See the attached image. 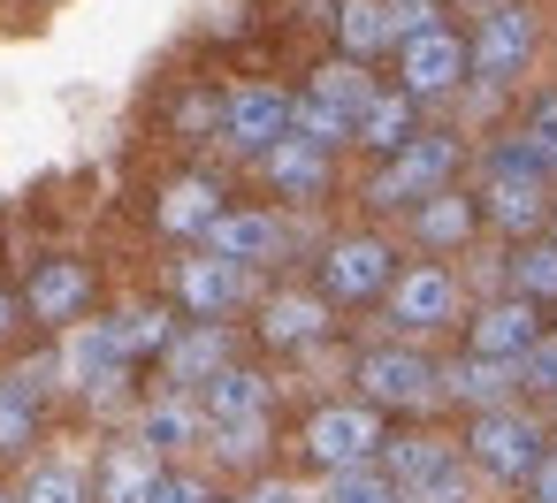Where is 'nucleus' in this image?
Returning a JSON list of instances; mask_svg holds the SVG:
<instances>
[{"label":"nucleus","instance_id":"79ce46f5","mask_svg":"<svg viewBox=\"0 0 557 503\" xmlns=\"http://www.w3.org/2000/svg\"><path fill=\"white\" fill-rule=\"evenodd\" d=\"M237 503H290V488H283V480H260V488H252V495H237Z\"/></svg>","mask_w":557,"mask_h":503},{"label":"nucleus","instance_id":"a18cd8bd","mask_svg":"<svg viewBox=\"0 0 557 503\" xmlns=\"http://www.w3.org/2000/svg\"><path fill=\"white\" fill-rule=\"evenodd\" d=\"M481 9H496V0H481Z\"/></svg>","mask_w":557,"mask_h":503},{"label":"nucleus","instance_id":"393cba45","mask_svg":"<svg viewBox=\"0 0 557 503\" xmlns=\"http://www.w3.org/2000/svg\"><path fill=\"white\" fill-rule=\"evenodd\" d=\"M268 374H252V366H222L207 389H199V412H207V427H252V419H268Z\"/></svg>","mask_w":557,"mask_h":503},{"label":"nucleus","instance_id":"412c9836","mask_svg":"<svg viewBox=\"0 0 557 503\" xmlns=\"http://www.w3.org/2000/svg\"><path fill=\"white\" fill-rule=\"evenodd\" d=\"M435 389H443L450 404H466V412H488V404H511V397H519V374H511V359L466 351V359L435 366Z\"/></svg>","mask_w":557,"mask_h":503},{"label":"nucleus","instance_id":"c9c22d12","mask_svg":"<svg viewBox=\"0 0 557 503\" xmlns=\"http://www.w3.org/2000/svg\"><path fill=\"white\" fill-rule=\"evenodd\" d=\"M169 130H176V138H214V130H222V92H184V100L169 108Z\"/></svg>","mask_w":557,"mask_h":503},{"label":"nucleus","instance_id":"4c0bfd02","mask_svg":"<svg viewBox=\"0 0 557 503\" xmlns=\"http://www.w3.org/2000/svg\"><path fill=\"white\" fill-rule=\"evenodd\" d=\"M207 442H214L230 465H252V457L268 450V419H252V427H207Z\"/></svg>","mask_w":557,"mask_h":503},{"label":"nucleus","instance_id":"58836bf2","mask_svg":"<svg viewBox=\"0 0 557 503\" xmlns=\"http://www.w3.org/2000/svg\"><path fill=\"white\" fill-rule=\"evenodd\" d=\"M389 9V39H412L428 24H443V0H382Z\"/></svg>","mask_w":557,"mask_h":503},{"label":"nucleus","instance_id":"c85d7f7f","mask_svg":"<svg viewBox=\"0 0 557 503\" xmlns=\"http://www.w3.org/2000/svg\"><path fill=\"white\" fill-rule=\"evenodd\" d=\"M549 176H557V168H549L519 130H504V138L481 153V184H549Z\"/></svg>","mask_w":557,"mask_h":503},{"label":"nucleus","instance_id":"1a4fd4ad","mask_svg":"<svg viewBox=\"0 0 557 503\" xmlns=\"http://www.w3.org/2000/svg\"><path fill=\"white\" fill-rule=\"evenodd\" d=\"M389 54H397V92H412V100H458L466 92V32L428 24V32L397 39Z\"/></svg>","mask_w":557,"mask_h":503},{"label":"nucleus","instance_id":"f03ea898","mask_svg":"<svg viewBox=\"0 0 557 503\" xmlns=\"http://www.w3.org/2000/svg\"><path fill=\"white\" fill-rule=\"evenodd\" d=\"M367 92H374V70L367 62H321L313 85L290 92V130L306 146L336 153V146H351V115L367 108Z\"/></svg>","mask_w":557,"mask_h":503},{"label":"nucleus","instance_id":"f3484780","mask_svg":"<svg viewBox=\"0 0 557 503\" xmlns=\"http://www.w3.org/2000/svg\"><path fill=\"white\" fill-rule=\"evenodd\" d=\"M161 366H169V381L176 389H207L222 366H237V343H230V328L222 320H191V328H176L169 343H161Z\"/></svg>","mask_w":557,"mask_h":503},{"label":"nucleus","instance_id":"9d476101","mask_svg":"<svg viewBox=\"0 0 557 503\" xmlns=\"http://www.w3.org/2000/svg\"><path fill=\"white\" fill-rule=\"evenodd\" d=\"M382 442H389V427H382V412H374L367 397H351V404H321V412L306 419V457L329 465V473H344V465H374Z\"/></svg>","mask_w":557,"mask_h":503},{"label":"nucleus","instance_id":"37998d69","mask_svg":"<svg viewBox=\"0 0 557 503\" xmlns=\"http://www.w3.org/2000/svg\"><path fill=\"white\" fill-rule=\"evenodd\" d=\"M16 320H24V298H9V290H0V336H9Z\"/></svg>","mask_w":557,"mask_h":503},{"label":"nucleus","instance_id":"ddd939ff","mask_svg":"<svg viewBox=\"0 0 557 503\" xmlns=\"http://www.w3.org/2000/svg\"><path fill=\"white\" fill-rule=\"evenodd\" d=\"M62 336H70V343H62V359H54V366H62V381H70L77 397L108 404V397L131 381V359L115 351V328L85 313V320H77V328H62Z\"/></svg>","mask_w":557,"mask_h":503},{"label":"nucleus","instance_id":"7c9ffc66","mask_svg":"<svg viewBox=\"0 0 557 503\" xmlns=\"http://www.w3.org/2000/svg\"><path fill=\"white\" fill-rule=\"evenodd\" d=\"M39 435V374L0 381V450H24Z\"/></svg>","mask_w":557,"mask_h":503},{"label":"nucleus","instance_id":"cd10ccee","mask_svg":"<svg viewBox=\"0 0 557 503\" xmlns=\"http://www.w3.org/2000/svg\"><path fill=\"white\" fill-rule=\"evenodd\" d=\"M108 328H115V351H123L131 366H146V359H161V343L176 336V313H169V305H123V313H108Z\"/></svg>","mask_w":557,"mask_h":503},{"label":"nucleus","instance_id":"0eeeda50","mask_svg":"<svg viewBox=\"0 0 557 503\" xmlns=\"http://www.w3.org/2000/svg\"><path fill=\"white\" fill-rule=\"evenodd\" d=\"M359 397L374 404V412H428L443 389H435V359L428 351H412V343H374V351H359Z\"/></svg>","mask_w":557,"mask_h":503},{"label":"nucleus","instance_id":"2f4dec72","mask_svg":"<svg viewBox=\"0 0 557 503\" xmlns=\"http://www.w3.org/2000/svg\"><path fill=\"white\" fill-rule=\"evenodd\" d=\"M9 503H92V488H85V473H77V465H39Z\"/></svg>","mask_w":557,"mask_h":503},{"label":"nucleus","instance_id":"20e7f679","mask_svg":"<svg viewBox=\"0 0 557 503\" xmlns=\"http://www.w3.org/2000/svg\"><path fill=\"white\" fill-rule=\"evenodd\" d=\"M542 450H549V435H542V419L519 412V404H488V412H473V427H466V465L488 473V480H504V488H519Z\"/></svg>","mask_w":557,"mask_h":503},{"label":"nucleus","instance_id":"a19ab883","mask_svg":"<svg viewBox=\"0 0 557 503\" xmlns=\"http://www.w3.org/2000/svg\"><path fill=\"white\" fill-rule=\"evenodd\" d=\"M519 488H527V503H557V450H542V457H534V473H527Z\"/></svg>","mask_w":557,"mask_h":503},{"label":"nucleus","instance_id":"e433bc0d","mask_svg":"<svg viewBox=\"0 0 557 503\" xmlns=\"http://www.w3.org/2000/svg\"><path fill=\"white\" fill-rule=\"evenodd\" d=\"M519 138H527V146H534V153L557 168V92H542V100L519 115Z\"/></svg>","mask_w":557,"mask_h":503},{"label":"nucleus","instance_id":"f257e3e1","mask_svg":"<svg viewBox=\"0 0 557 503\" xmlns=\"http://www.w3.org/2000/svg\"><path fill=\"white\" fill-rule=\"evenodd\" d=\"M458 168H466V138H458V130H412L397 153L374 161L367 206H374V214H412L420 199H435L443 184H458Z\"/></svg>","mask_w":557,"mask_h":503},{"label":"nucleus","instance_id":"2eb2a0df","mask_svg":"<svg viewBox=\"0 0 557 503\" xmlns=\"http://www.w3.org/2000/svg\"><path fill=\"white\" fill-rule=\"evenodd\" d=\"M534 336H542V305L519 298V290H504V298L466 313V351H481V359H519Z\"/></svg>","mask_w":557,"mask_h":503},{"label":"nucleus","instance_id":"473e14b6","mask_svg":"<svg viewBox=\"0 0 557 503\" xmlns=\"http://www.w3.org/2000/svg\"><path fill=\"white\" fill-rule=\"evenodd\" d=\"M321 503H405L374 465H344V473H329V488H321Z\"/></svg>","mask_w":557,"mask_h":503},{"label":"nucleus","instance_id":"b1692460","mask_svg":"<svg viewBox=\"0 0 557 503\" xmlns=\"http://www.w3.org/2000/svg\"><path fill=\"white\" fill-rule=\"evenodd\" d=\"M321 336H329V298H313V290H275V298H260V343L298 351V343H321Z\"/></svg>","mask_w":557,"mask_h":503},{"label":"nucleus","instance_id":"c756f323","mask_svg":"<svg viewBox=\"0 0 557 503\" xmlns=\"http://www.w3.org/2000/svg\"><path fill=\"white\" fill-rule=\"evenodd\" d=\"M511 290L534 305H557V237H527L511 244Z\"/></svg>","mask_w":557,"mask_h":503},{"label":"nucleus","instance_id":"6e6552de","mask_svg":"<svg viewBox=\"0 0 557 503\" xmlns=\"http://www.w3.org/2000/svg\"><path fill=\"white\" fill-rule=\"evenodd\" d=\"M389 275H397V244L374 237V229L329 237V252H321V298L329 305H374L389 290Z\"/></svg>","mask_w":557,"mask_h":503},{"label":"nucleus","instance_id":"7ed1b4c3","mask_svg":"<svg viewBox=\"0 0 557 503\" xmlns=\"http://www.w3.org/2000/svg\"><path fill=\"white\" fill-rule=\"evenodd\" d=\"M534 54H542V16L527 9V0H496V9L473 24V39H466V77L504 92V85L527 77Z\"/></svg>","mask_w":557,"mask_h":503},{"label":"nucleus","instance_id":"423d86ee","mask_svg":"<svg viewBox=\"0 0 557 503\" xmlns=\"http://www.w3.org/2000/svg\"><path fill=\"white\" fill-rule=\"evenodd\" d=\"M382 313H389V328H397V336H435V328H458V313H466V290H458V275H450V267L420 260V267L389 275V290H382Z\"/></svg>","mask_w":557,"mask_h":503},{"label":"nucleus","instance_id":"aec40b11","mask_svg":"<svg viewBox=\"0 0 557 503\" xmlns=\"http://www.w3.org/2000/svg\"><path fill=\"white\" fill-rule=\"evenodd\" d=\"M473 237H481V199H473V191L443 184L435 199L412 206V244H428V252H466Z\"/></svg>","mask_w":557,"mask_h":503},{"label":"nucleus","instance_id":"a878e982","mask_svg":"<svg viewBox=\"0 0 557 503\" xmlns=\"http://www.w3.org/2000/svg\"><path fill=\"white\" fill-rule=\"evenodd\" d=\"M153 480H161V457H153L138 435H131V442H108V457H100V473H92V503H146Z\"/></svg>","mask_w":557,"mask_h":503},{"label":"nucleus","instance_id":"c03bdc74","mask_svg":"<svg viewBox=\"0 0 557 503\" xmlns=\"http://www.w3.org/2000/svg\"><path fill=\"white\" fill-rule=\"evenodd\" d=\"M549 237H557V206H549Z\"/></svg>","mask_w":557,"mask_h":503},{"label":"nucleus","instance_id":"f8f14e48","mask_svg":"<svg viewBox=\"0 0 557 503\" xmlns=\"http://www.w3.org/2000/svg\"><path fill=\"white\" fill-rule=\"evenodd\" d=\"M237 161H260L275 138H290V92L283 85H237L222 92V130H214Z\"/></svg>","mask_w":557,"mask_h":503},{"label":"nucleus","instance_id":"dca6fc26","mask_svg":"<svg viewBox=\"0 0 557 503\" xmlns=\"http://www.w3.org/2000/svg\"><path fill=\"white\" fill-rule=\"evenodd\" d=\"M24 313L39 328H77L92 313V267L85 260H47L32 282H24Z\"/></svg>","mask_w":557,"mask_h":503},{"label":"nucleus","instance_id":"4be33fe9","mask_svg":"<svg viewBox=\"0 0 557 503\" xmlns=\"http://www.w3.org/2000/svg\"><path fill=\"white\" fill-rule=\"evenodd\" d=\"M138 442H146L153 457H184V450H199V442H207V412H199V397H191V389L153 397V404L138 412Z\"/></svg>","mask_w":557,"mask_h":503},{"label":"nucleus","instance_id":"f704fd0d","mask_svg":"<svg viewBox=\"0 0 557 503\" xmlns=\"http://www.w3.org/2000/svg\"><path fill=\"white\" fill-rule=\"evenodd\" d=\"M511 374H519V389H527V397H557V336L542 328V336L511 359Z\"/></svg>","mask_w":557,"mask_h":503},{"label":"nucleus","instance_id":"9b49d317","mask_svg":"<svg viewBox=\"0 0 557 503\" xmlns=\"http://www.w3.org/2000/svg\"><path fill=\"white\" fill-rule=\"evenodd\" d=\"M290 237H298V229H290V214H275V206H222V214H214V229L199 237V252L237 260V267H268V260L298 252Z\"/></svg>","mask_w":557,"mask_h":503},{"label":"nucleus","instance_id":"39448f33","mask_svg":"<svg viewBox=\"0 0 557 503\" xmlns=\"http://www.w3.org/2000/svg\"><path fill=\"white\" fill-rule=\"evenodd\" d=\"M169 298H176L191 320H230V313L260 305V282H252V267H237V260L184 252V260L169 267Z\"/></svg>","mask_w":557,"mask_h":503},{"label":"nucleus","instance_id":"a211bd4d","mask_svg":"<svg viewBox=\"0 0 557 503\" xmlns=\"http://www.w3.org/2000/svg\"><path fill=\"white\" fill-rule=\"evenodd\" d=\"M214 214H222V176H176L169 191H161V206H153V229L169 237V244H199L207 229H214Z\"/></svg>","mask_w":557,"mask_h":503},{"label":"nucleus","instance_id":"4468645a","mask_svg":"<svg viewBox=\"0 0 557 503\" xmlns=\"http://www.w3.org/2000/svg\"><path fill=\"white\" fill-rule=\"evenodd\" d=\"M260 176H268V191H275L283 206H313V199L336 184V153H321V146H306V138L290 130V138H275V146L260 153Z\"/></svg>","mask_w":557,"mask_h":503},{"label":"nucleus","instance_id":"ea45409f","mask_svg":"<svg viewBox=\"0 0 557 503\" xmlns=\"http://www.w3.org/2000/svg\"><path fill=\"white\" fill-rule=\"evenodd\" d=\"M146 503H214V495H207V480H199V473H169V465H161V480H153V495H146Z\"/></svg>","mask_w":557,"mask_h":503},{"label":"nucleus","instance_id":"72a5a7b5","mask_svg":"<svg viewBox=\"0 0 557 503\" xmlns=\"http://www.w3.org/2000/svg\"><path fill=\"white\" fill-rule=\"evenodd\" d=\"M405 503H473V465L450 450V457H443V465H435V473H428Z\"/></svg>","mask_w":557,"mask_h":503},{"label":"nucleus","instance_id":"6ab92c4d","mask_svg":"<svg viewBox=\"0 0 557 503\" xmlns=\"http://www.w3.org/2000/svg\"><path fill=\"white\" fill-rule=\"evenodd\" d=\"M481 199V229H496L504 244H527V237H542L549 229V184H481L473 191Z\"/></svg>","mask_w":557,"mask_h":503},{"label":"nucleus","instance_id":"bb28decb","mask_svg":"<svg viewBox=\"0 0 557 503\" xmlns=\"http://www.w3.org/2000/svg\"><path fill=\"white\" fill-rule=\"evenodd\" d=\"M329 24H336V54H344V62H367V70H374V62L397 47L382 0H336V16H329Z\"/></svg>","mask_w":557,"mask_h":503},{"label":"nucleus","instance_id":"5701e85b","mask_svg":"<svg viewBox=\"0 0 557 503\" xmlns=\"http://www.w3.org/2000/svg\"><path fill=\"white\" fill-rule=\"evenodd\" d=\"M412 130H420V100H412V92H397V85H374V92H367V108L351 115V146H367L374 161H382V153H397Z\"/></svg>","mask_w":557,"mask_h":503}]
</instances>
